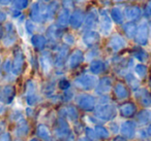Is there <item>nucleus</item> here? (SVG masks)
Listing matches in <instances>:
<instances>
[{"instance_id": "obj_5", "label": "nucleus", "mask_w": 151, "mask_h": 141, "mask_svg": "<svg viewBox=\"0 0 151 141\" xmlns=\"http://www.w3.org/2000/svg\"><path fill=\"white\" fill-rule=\"evenodd\" d=\"M99 24V11L95 9H92L85 15L84 24L85 28L88 30H93Z\"/></svg>"}, {"instance_id": "obj_27", "label": "nucleus", "mask_w": 151, "mask_h": 141, "mask_svg": "<svg viewBox=\"0 0 151 141\" xmlns=\"http://www.w3.org/2000/svg\"><path fill=\"white\" fill-rule=\"evenodd\" d=\"M53 63H54L53 62V59L49 53L42 57V65H44V70L46 72H49L51 70V68L53 66Z\"/></svg>"}, {"instance_id": "obj_36", "label": "nucleus", "mask_w": 151, "mask_h": 141, "mask_svg": "<svg viewBox=\"0 0 151 141\" xmlns=\"http://www.w3.org/2000/svg\"><path fill=\"white\" fill-rule=\"evenodd\" d=\"M75 1V3L77 2V3H83V2H85L86 0H73Z\"/></svg>"}, {"instance_id": "obj_9", "label": "nucleus", "mask_w": 151, "mask_h": 141, "mask_svg": "<svg viewBox=\"0 0 151 141\" xmlns=\"http://www.w3.org/2000/svg\"><path fill=\"white\" fill-rule=\"evenodd\" d=\"M82 40L84 44L88 48H93L96 46L101 40V34L94 30H88L82 36Z\"/></svg>"}, {"instance_id": "obj_29", "label": "nucleus", "mask_w": 151, "mask_h": 141, "mask_svg": "<svg viewBox=\"0 0 151 141\" xmlns=\"http://www.w3.org/2000/svg\"><path fill=\"white\" fill-rule=\"evenodd\" d=\"M33 43L35 48H44L46 46V38L42 35H36L33 37Z\"/></svg>"}, {"instance_id": "obj_38", "label": "nucleus", "mask_w": 151, "mask_h": 141, "mask_svg": "<svg viewBox=\"0 0 151 141\" xmlns=\"http://www.w3.org/2000/svg\"><path fill=\"white\" fill-rule=\"evenodd\" d=\"M42 1H44V2H48V1H51V0H42Z\"/></svg>"}, {"instance_id": "obj_33", "label": "nucleus", "mask_w": 151, "mask_h": 141, "mask_svg": "<svg viewBox=\"0 0 151 141\" xmlns=\"http://www.w3.org/2000/svg\"><path fill=\"white\" fill-rule=\"evenodd\" d=\"M58 87L60 88L61 90H63V91H67V90L70 88V83H69L66 78H62L59 80Z\"/></svg>"}, {"instance_id": "obj_26", "label": "nucleus", "mask_w": 151, "mask_h": 141, "mask_svg": "<svg viewBox=\"0 0 151 141\" xmlns=\"http://www.w3.org/2000/svg\"><path fill=\"white\" fill-rule=\"evenodd\" d=\"M138 120L141 124H147L151 122V110H143L138 115Z\"/></svg>"}, {"instance_id": "obj_31", "label": "nucleus", "mask_w": 151, "mask_h": 141, "mask_svg": "<svg viewBox=\"0 0 151 141\" xmlns=\"http://www.w3.org/2000/svg\"><path fill=\"white\" fill-rule=\"evenodd\" d=\"M60 5L62 6V9L70 11L75 7V1L73 0H60Z\"/></svg>"}, {"instance_id": "obj_12", "label": "nucleus", "mask_w": 151, "mask_h": 141, "mask_svg": "<svg viewBox=\"0 0 151 141\" xmlns=\"http://www.w3.org/2000/svg\"><path fill=\"white\" fill-rule=\"evenodd\" d=\"M67 55H68V48L66 46H59L57 48V54L55 57V66L57 68H61L63 67L64 63L66 62Z\"/></svg>"}, {"instance_id": "obj_22", "label": "nucleus", "mask_w": 151, "mask_h": 141, "mask_svg": "<svg viewBox=\"0 0 151 141\" xmlns=\"http://www.w3.org/2000/svg\"><path fill=\"white\" fill-rule=\"evenodd\" d=\"M134 124L132 122H126L122 125L121 127V131H122V134L125 135L127 137H132L134 135Z\"/></svg>"}, {"instance_id": "obj_37", "label": "nucleus", "mask_w": 151, "mask_h": 141, "mask_svg": "<svg viewBox=\"0 0 151 141\" xmlns=\"http://www.w3.org/2000/svg\"><path fill=\"white\" fill-rule=\"evenodd\" d=\"M78 141H88V140H87V139L86 138H85V137H81V138L80 139H79V140Z\"/></svg>"}, {"instance_id": "obj_25", "label": "nucleus", "mask_w": 151, "mask_h": 141, "mask_svg": "<svg viewBox=\"0 0 151 141\" xmlns=\"http://www.w3.org/2000/svg\"><path fill=\"white\" fill-rule=\"evenodd\" d=\"M134 73L138 75V77L143 78V77L146 76L147 73H148V68H147L146 65L142 64V63H141V64H137L136 66H134Z\"/></svg>"}, {"instance_id": "obj_19", "label": "nucleus", "mask_w": 151, "mask_h": 141, "mask_svg": "<svg viewBox=\"0 0 151 141\" xmlns=\"http://www.w3.org/2000/svg\"><path fill=\"white\" fill-rule=\"evenodd\" d=\"M137 26L136 22H126L125 24H123L122 26V29H123V32L125 34V36L128 38V39H132L134 38V35H136L137 32Z\"/></svg>"}, {"instance_id": "obj_1", "label": "nucleus", "mask_w": 151, "mask_h": 141, "mask_svg": "<svg viewBox=\"0 0 151 141\" xmlns=\"http://www.w3.org/2000/svg\"><path fill=\"white\" fill-rule=\"evenodd\" d=\"M75 85L79 89L89 91L96 87L97 85V78L93 74H81L78 77L75 78Z\"/></svg>"}, {"instance_id": "obj_16", "label": "nucleus", "mask_w": 151, "mask_h": 141, "mask_svg": "<svg viewBox=\"0 0 151 141\" xmlns=\"http://www.w3.org/2000/svg\"><path fill=\"white\" fill-rule=\"evenodd\" d=\"M109 14H110V17H111L112 21H113L114 23L123 24L124 20H125V18H124V13L118 6L112 7V9H110Z\"/></svg>"}, {"instance_id": "obj_21", "label": "nucleus", "mask_w": 151, "mask_h": 141, "mask_svg": "<svg viewBox=\"0 0 151 141\" xmlns=\"http://www.w3.org/2000/svg\"><path fill=\"white\" fill-rule=\"evenodd\" d=\"M125 80L127 83V85H129L132 89L134 90H139V87H140V80L138 79V77L134 76L132 73H126L125 74Z\"/></svg>"}, {"instance_id": "obj_11", "label": "nucleus", "mask_w": 151, "mask_h": 141, "mask_svg": "<svg viewBox=\"0 0 151 141\" xmlns=\"http://www.w3.org/2000/svg\"><path fill=\"white\" fill-rule=\"evenodd\" d=\"M69 17H70V11L65 9H60V11L57 14V19H56L57 27L61 30L63 28H66L69 24Z\"/></svg>"}, {"instance_id": "obj_14", "label": "nucleus", "mask_w": 151, "mask_h": 141, "mask_svg": "<svg viewBox=\"0 0 151 141\" xmlns=\"http://www.w3.org/2000/svg\"><path fill=\"white\" fill-rule=\"evenodd\" d=\"M112 88V80L110 77H103L96 85V92L101 95L109 93Z\"/></svg>"}, {"instance_id": "obj_18", "label": "nucleus", "mask_w": 151, "mask_h": 141, "mask_svg": "<svg viewBox=\"0 0 151 141\" xmlns=\"http://www.w3.org/2000/svg\"><path fill=\"white\" fill-rule=\"evenodd\" d=\"M134 95L140 99L141 103L145 106L151 105V93L146 89H139L136 91Z\"/></svg>"}, {"instance_id": "obj_15", "label": "nucleus", "mask_w": 151, "mask_h": 141, "mask_svg": "<svg viewBox=\"0 0 151 141\" xmlns=\"http://www.w3.org/2000/svg\"><path fill=\"white\" fill-rule=\"evenodd\" d=\"M105 69H106L105 62L101 60H97V59H94L93 61H91L90 65H89V71L93 75H97L99 73L104 72Z\"/></svg>"}, {"instance_id": "obj_41", "label": "nucleus", "mask_w": 151, "mask_h": 141, "mask_svg": "<svg viewBox=\"0 0 151 141\" xmlns=\"http://www.w3.org/2000/svg\"><path fill=\"white\" fill-rule=\"evenodd\" d=\"M150 85H151V80H150Z\"/></svg>"}, {"instance_id": "obj_23", "label": "nucleus", "mask_w": 151, "mask_h": 141, "mask_svg": "<svg viewBox=\"0 0 151 141\" xmlns=\"http://www.w3.org/2000/svg\"><path fill=\"white\" fill-rule=\"evenodd\" d=\"M134 57L138 61H140V62L143 63V62H146V61L148 60L149 55H148V53H147L146 51L140 48H137V50L134 52Z\"/></svg>"}, {"instance_id": "obj_32", "label": "nucleus", "mask_w": 151, "mask_h": 141, "mask_svg": "<svg viewBox=\"0 0 151 141\" xmlns=\"http://www.w3.org/2000/svg\"><path fill=\"white\" fill-rule=\"evenodd\" d=\"M63 41H64V43L67 44V46H73V44H75V42H76V38L73 34L66 33L63 35Z\"/></svg>"}, {"instance_id": "obj_4", "label": "nucleus", "mask_w": 151, "mask_h": 141, "mask_svg": "<svg viewBox=\"0 0 151 141\" xmlns=\"http://www.w3.org/2000/svg\"><path fill=\"white\" fill-rule=\"evenodd\" d=\"M85 19V13L82 9H76L73 13H70L69 17V24L71 28L73 29H79L83 26Z\"/></svg>"}, {"instance_id": "obj_3", "label": "nucleus", "mask_w": 151, "mask_h": 141, "mask_svg": "<svg viewBox=\"0 0 151 141\" xmlns=\"http://www.w3.org/2000/svg\"><path fill=\"white\" fill-rule=\"evenodd\" d=\"M149 39V25L147 23H142L137 28L134 41L139 46H146Z\"/></svg>"}, {"instance_id": "obj_39", "label": "nucleus", "mask_w": 151, "mask_h": 141, "mask_svg": "<svg viewBox=\"0 0 151 141\" xmlns=\"http://www.w3.org/2000/svg\"><path fill=\"white\" fill-rule=\"evenodd\" d=\"M116 1H117V2H118V1H119V2H121V1H123V0H116Z\"/></svg>"}, {"instance_id": "obj_6", "label": "nucleus", "mask_w": 151, "mask_h": 141, "mask_svg": "<svg viewBox=\"0 0 151 141\" xmlns=\"http://www.w3.org/2000/svg\"><path fill=\"white\" fill-rule=\"evenodd\" d=\"M84 60H85L84 53L81 50H79V48H77L68 57V59H67V65H68V67L70 69H76L82 64V62Z\"/></svg>"}, {"instance_id": "obj_35", "label": "nucleus", "mask_w": 151, "mask_h": 141, "mask_svg": "<svg viewBox=\"0 0 151 141\" xmlns=\"http://www.w3.org/2000/svg\"><path fill=\"white\" fill-rule=\"evenodd\" d=\"M145 14L148 18H151V0L147 3L146 7H145Z\"/></svg>"}, {"instance_id": "obj_40", "label": "nucleus", "mask_w": 151, "mask_h": 141, "mask_svg": "<svg viewBox=\"0 0 151 141\" xmlns=\"http://www.w3.org/2000/svg\"><path fill=\"white\" fill-rule=\"evenodd\" d=\"M149 26H151V21H150V24H149Z\"/></svg>"}, {"instance_id": "obj_24", "label": "nucleus", "mask_w": 151, "mask_h": 141, "mask_svg": "<svg viewBox=\"0 0 151 141\" xmlns=\"http://www.w3.org/2000/svg\"><path fill=\"white\" fill-rule=\"evenodd\" d=\"M120 112L123 116H130L134 112V106L132 103H125L120 107Z\"/></svg>"}, {"instance_id": "obj_30", "label": "nucleus", "mask_w": 151, "mask_h": 141, "mask_svg": "<svg viewBox=\"0 0 151 141\" xmlns=\"http://www.w3.org/2000/svg\"><path fill=\"white\" fill-rule=\"evenodd\" d=\"M99 55V50L96 46H93V48H91V51H89V52L85 55V60L93 61L95 57H97Z\"/></svg>"}, {"instance_id": "obj_20", "label": "nucleus", "mask_w": 151, "mask_h": 141, "mask_svg": "<svg viewBox=\"0 0 151 141\" xmlns=\"http://www.w3.org/2000/svg\"><path fill=\"white\" fill-rule=\"evenodd\" d=\"M115 94L119 99H125L128 97V90L126 88V85L122 83H117L115 85Z\"/></svg>"}, {"instance_id": "obj_17", "label": "nucleus", "mask_w": 151, "mask_h": 141, "mask_svg": "<svg viewBox=\"0 0 151 141\" xmlns=\"http://www.w3.org/2000/svg\"><path fill=\"white\" fill-rule=\"evenodd\" d=\"M60 11V2L58 0H53L48 5L46 11V17L48 20H52L55 16H57L58 11Z\"/></svg>"}, {"instance_id": "obj_28", "label": "nucleus", "mask_w": 151, "mask_h": 141, "mask_svg": "<svg viewBox=\"0 0 151 141\" xmlns=\"http://www.w3.org/2000/svg\"><path fill=\"white\" fill-rule=\"evenodd\" d=\"M31 17L34 21L36 22H42V18L44 16L40 14V5L36 3V4H33V7H32V14H31Z\"/></svg>"}, {"instance_id": "obj_10", "label": "nucleus", "mask_w": 151, "mask_h": 141, "mask_svg": "<svg viewBox=\"0 0 151 141\" xmlns=\"http://www.w3.org/2000/svg\"><path fill=\"white\" fill-rule=\"evenodd\" d=\"M77 103L84 110H92L95 105V99L89 94H83L77 97Z\"/></svg>"}, {"instance_id": "obj_7", "label": "nucleus", "mask_w": 151, "mask_h": 141, "mask_svg": "<svg viewBox=\"0 0 151 141\" xmlns=\"http://www.w3.org/2000/svg\"><path fill=\"white\" fill-rule=\"evenodd\" d=\"M143 16V11L138 5H128L124 9V18L128 22H136L140 20Z\"/></svg>"}, {"instance_id": "obj_34", "label": "nucleus", "mask_w": 151, "mask_h": 141, "mask_svg": "<svg viewBox=\"0 0 151 141\" xmlns=\"http://www.w3.org/2000/svg\"><path fill=\"white\" fill-rule=\"evenodd\" d=\"M95 130H96V134L99 135L101 137H103V138H108L109 137V132L105 128H103V127H95Z\"/></svg>"}, {"instance_id": "obj_8", "label": "nucleus", "mask_w": 151, "mask_h": 141, "mask_svg": "<svg viewBox=\"0 0 151 141\" xmlns=\"http://www.w3.org/2000/svg\"><path fill=\"white\" fill-rule=\"evenodd\" d=\"M108 46H109V48L112 52L117 53L125 48L126 41L121 35H119V34H114V35H112L111 37H110Z\"/></svg>"}, {"instance_id": "obj_2", "label": "nucleus", "mask_w": 151, "mask_h": 141, "mask_svg": "<svg viewBox=\"0 0 151 141\" xmlns=\"http://www.w3.org/2000/svg\"><path fill=\"white\" fill-rule=\"evenodd\" d=\"M99 27H101V33L105 36L111 34L113 29V21L110 17L109 11L107 9H101L99 11Z\"/></svg>"}, {"instance_id": "obj_13", "label": "nucleus", "mask_w": 151, "mask_h": 141, "mask_svg": "<svg viewBox=\"0 0 151 141\" xmlns=\"http://www.w3.org/2000/svg\"><path fill=\"white\" fill-rule=\"evenodd\" d=\"M116 109L114 108V106H112L111 104H104L101 107V109H99L96 111V114L99 118H104V120H108V118H113V116L115 115Z\"/></svg>"}]
</instances>
